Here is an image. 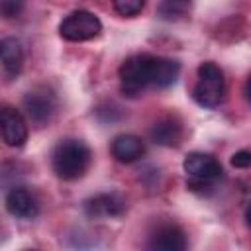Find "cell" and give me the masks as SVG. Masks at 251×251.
<instances>
[{"instance_id": "6da1fadb", "label": "cell", "mask_w": 251, "mask_h": 251, "mask_svg": "<svg viewBox=\"0 0 251 251\" xmlns=\"http://www.w3.org/2000/svg\"><path fill=\"white\" fill-rule=\"evenodd\" d=\"M180 75V63L176 59L139 53L127 57L120 69V88L124 96L135 98L145 90H163L176 82Z\"/></svg>"}, {"instance_id": "7a4b0ae2", "label": "cell", "mask_w": 251, "mask_h": 251, "mask_svg": "<svg viewBox=\"0 0 251 251\" xmlns=\"http://www.w3.org/2000/svg\"><path fill=\"white\" fill-rule=\"evenodd\" d=\"M92 161L90 147L76 137L61 139L51 151V169L61 180H76L80 178Z\"/></svg>"}, {"instance_id": "3957f363", "label": "cell", "mask_w": 251, "mask_h": 251, "mask_svg": "<svg viewBox=\"0 0 251 251\" xmlns=\"http://www.w3.org/2000/svg\"><path fill=\"white\" fill-rule=\"evenodd\" d=\"M182 169L188 176L186 180L188 190L198 192V194H206L210 188H214V184L224 175L222 163L214 155L202 153V151L188 153L182 161Z\"/></svg>"}, {"instance_id": "277c9868", "label": "cell", "mask_w": 251, "mask_h": 251, "mask_svg": "<svg viewBox=\"0 0 251 251\" xmlns=\"http://www.w3.org/2000/svg\"><path fill=\"white\" fill-rule=\"evenodd\" d=\"M192 98L202 108H216L226 98V80L222 69L212 63L204 61L198 67V80L192 90Z\"/></svg>"}, {"instance_id": "5b68a950", "label": "cell", "mask_w": 251, "mask_h": 251, "mask_svg": "<svg viewBox=\"0 0 251 251\" xmlns=\"http://www.w3.org/2000/svg\"><path fill=\"white\" fill-rule=\"evenodd\" d=\"M102 31V22L96 14L88 10H75L67 14L59 24V35L65 41H88L98 37Z\"/></svg>"}, {"instance_id": "8992f818", "label": "cell", "mask_w": 251, "mask_h": 251, "mask_svg": "<svg viewBox=\"0 0 251 251\" xmlns=\"http://www.w3.org/2000/svg\"><path fill=\"white\" fill-rule=\"evenodd\" d=\"M145 251H186V231L175 222H159L145 237Z\"/></svg>"}, {"instance_id": "52a82bcc", "label": "cell", "mask_w": 251, "mask_h": 251, "mask_svg": "<svg viewBox=\"0 0 251 251\" xmlns=\"http://www.w3.org/2000/svg\"><path fill=\"white\" fill-rule=\"evenodd\" d=\"M22 108H24L27 120L33 126L43 127V126H47L51 122V118L55 114V108H57V100L49 90L37 88V90L27 92L22 98Z\"/></svg>"}, {"instance_id": "ba28073f", "label": "cell", "mask_w": 251, "mask_h": 251, "mask_svg": "<svg viewBox=\"0 0 251 251\" xmlns=\"http://www.w3.org/2000/svg\"><path fill=\"white\" fill-rule=\"evenodd\" d=\"M82 208L90 220H104V218L122 216L127 204H126V198L118 192H102V194H96L84 200Z\"/></svg>"}, {"instance_id": "9c48e42d", "label": "cell", "mask_w": 251, "mask_h": 251, "mask_svg": "<svg viewBox=\"0 0 251 251\" xmlns=\"http://www.w3.org/2000/svg\"><path fill=\"white\" fill-rule=\"evenodd\" d=\"M0 127H2V139L8 147H22L27 141V122L24 114L12 106H2L0 112Z\"/></svg>"}, {"instance_id": "30bf717a", "label": "cell", "mask_w": 251, "mask_h": 251, "mask_svg": "<svg viewBox=\"0 0 251 251\" xmlns=\"http://www.w3.org/2000/svg\"><path fill=\"white\" fill-rule=\"evenodd\" d=\"M4 202H6V210L14 218L33 220L39 214V202H37L35 194L31 190H27L25 186H12L6 192Z\"/></svg>"}, {"instance_id": "8fae6325", "label": "cell", "mask_w": 251, "mask_h": 251, "mask_svg": "<svg viewBox=\"0 0 251 251\" xmlns=\"http://www.w3.org/2000/svg\"><path fill=\"white\" fill-rule=\"evenodd\" d=\"M151 139L157 143V145H163V147H176L180 141H182V135H184V129H182V124L176 116H163L159 118L151 131H149Z\"/></svg>"}, {"instance_id": "7c38bea8", "label": "cell", "mask_w": 251, "mask_h": 251, "mask_svg": "<svg viewBox=\"0 0 251 251\" xmlns=\"http://www.w3.org/2000/svg\"><path fill=\"white\" fill-rule=\"evenodd\" d=\"M110 151H112V157L120 163H135L143 157L145 143L141 137L133 133H120L112 139Z\"/></svg>"}, {"instance_id": "4fadbf2b", "label": "cell", "mask_w": 251, "mask_h": 251, "mask_svg": "<svg viewBox=\"0 0 251 251\" xmlns=\"http://www.w3.org/2000/svg\"><path fill=\"white\" fill-rule=\"evenodd\" d=\"M0 61L4 75L14 78L24 69V47L16 37H4L0 41Z\"/></svg>"}, {"instance_id": "5bb4252c", "label": "cell", "mask_w": 251, "mask_h": 251, "mask_svg": "<svg viewBox=\"0 0 251 251\" xmlns=\"http://www.w3.org/2000/svg\"><path fill=\"white\" fill-rule=\"evenodd\" d=\"M188 10H190V4L173 0V2H163L159 6V16L165 18V20H178V18L186 16Z\"/></svg>"}, {"instance_id": "9a60e30c", "label": "cell", "mask_w": 251, "mask_h": 251, "mask_svg": "<svg viewBox=\"0 0 251 251\" xmlns=\"http://www.w3.org/2000/svg\"><path fill=\"white\" fill-rule=\"evenodd\" d=\"M145 8V2L141 0H118L114 2V10L124 18H133Z\"/></svg>"}, {"instance_id": "2e32d148", "label": "cell", "mask_w": 251, "mask_h": 251, "mask_svg": "<svg viewBox=\"0 0 251 251\" xmlns=\"http://www.w3.org/2000/svg\"><path fill=\"white\" fill-rule=\"evenodd\" d=\"M229 163H231V167H235V169H247V167H251V151H247V149L235 151V153L231 155Z\"/></svg>"}, {"instance_id": "e0dca14e", "label": "cell", "mask_w": 251, "mask_h": 251, "mask_svg": "<svg viewBox=\"0 0 251 251\" xmlns=\"http://www.w3.org/2000/svg\"><path fill=\"white\" fill-rule=\"evenodd\" d=\"M22 8H24V4H22V2H14V0H4V2L0 4V12H2L4 18H14V16H18Z\"/></svg>"}, {"instance_id": "ac0fdd59", "label": "cell", "mask_w": 251, "mask_h": 251, "mask_svg": "<svg viewBox=\"0 0 251 251\" xmlns=\"http://www.w3.org/2000/svg\"><path fill=\"white\" fill-rule=\"evenodd\" d=\"M245 224L251 227V202H249L247 208H245Z\"/></svg>"}, {"instance_id": "d6986e66", "label": "cell", "mask_w": 251, "mask_h": 251, "mask_svg": "<svg viewBox=\"0 0 251 251\" xmlns=\"http://www.w3.org/2000/svg\"><path fill=\"white\" fill-rule=\"evenodd\" d=\"M245 94H247V100L251 102V75H249V78L245 82Z\"/></svg>"}, {"instance_id": "ffe728a7", "label": "cell", "mask_w": 251, "mask_h": 251, "mask_svg": "<svg viewBox=\"0 0 251 251\" xmlns=\"http://www.w3.org/2000/svg\"><path fill=\"white\" fill-rule=\"evenodd\" d=\"M25 251H37V249H25Z\"/></svg>"}]
</instances>
